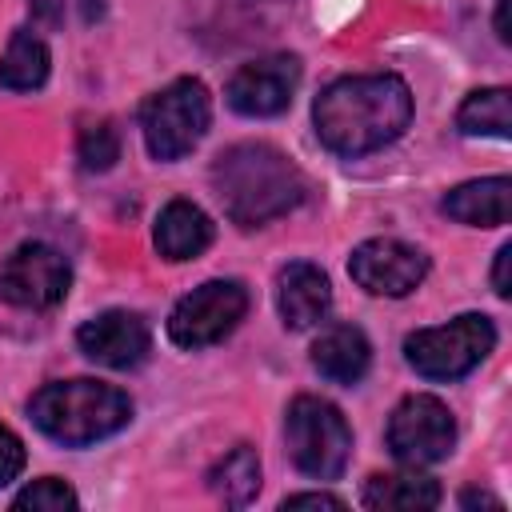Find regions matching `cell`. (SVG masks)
<instances>
[{"label":"cell","mask_w":512,"mask_h":512,"mask_svg":"<svg viewBox=\"0 0 512 512\" xmlns=\"http://www.w3.org/2000/svg\"><path fill=\"white\" fill-rule=\"evenodd\" d=\"M80 504V496L60 480V476H40V480H32L24 492H16V500H12V508L16 512H64V508H76Z\"/></svg>","instance_id":"22"},{"label":"cell","mask_w":512,"mask_h":512,"mask_svg":"<svg viewBox=\"0 0 512 512\" xmlns=\"http://www.w3.org/2000/svg\"><path fill=\"white\" fill-rule=\"evenodd\" d=\"M296 88H300V60L288 52H276L236 68L224 88V100L232 112L248 120H264V116H280L292 104Z\"/></svg>","instance_id":"11"},{"label":"cell","mask_w":512,"mask_h":512,"mask_svg":"<svg viewBox=\"0 0 512 512\" xmlns=\"http://www.w3.org/2000/svg\"><path fill=\"white\" fill-rule=\"evenodd\" d=\"M460 504H464V508H472V504H492V508H500V500H492V496H484V492H464Z\"/></svg>","instance_id":"27"},{"label":"cell","mask_w":512,"mask_h":512,"mask_svg":"<svg viewBox=\"0 0 512 512\" xmlns=\"http://www.w3.org/2000/svg\"><path fill=\"white\" fill-rule=\"evenodd\" d=\"M52 72V56H48V44L40 36H32L28 28H16L4 56H0V88L8 92H36L44 88Z\"/></svg>","instance_id":"18"},{"label":"cell","mask_w":512,"mask_h":512,"mask_svg":"<svg viewBox=\"0 0 512 512\" xmlns=\"http://www.w3.org/2000/svg\"><path fill=\"white\" fill-rule=\"evenodd\" d=\"M208 488L228 508H244L260 492V456L248 444H236L228 456H220L208 472Z\"/></svg>","instance_id":"19"},{"label":"cell","mask_w":512,"mask_h":512,"mask_svg":"<svg viewBox=\"0 0 512 512\" xmlns=\"http://www.w3.org/2000/svg\"><path fill=\"white\" fill-rule=\"evenodd\" d=\"M284 508H344V500L332 492H296L284 496Z\"/></svg>","instance_id":"24"},{"label":"cell","mask_w":512,"mask_h":512,"mask_svg":"<svg viewBox=\"0 0 512 512\" xmlns=\"http://www.w3.org/2000/svg\"><path fill=\"white\" fill-rule=\"evenodd\" d=\"M372 364V344L352 324H332L312 340V368L332 384H356L364 380Z\"/></svg>","instance_id":"16"},{"label":"cell","mask_w":512,"mask_h":512,"mask_svg":"<svg viewBox=\"0 0 512 512\" xmlns=\"http://www.w3.org/2000/svg\"><path fill=\"white\" fill-rule=\"evenodd\" d=\"M208 120H212V100L196 76H180V80L164 84L140 108V132H144L152 160L188 156L200 144V136L208 132Z\"/></svg>","instance_id":"5"},{"label":"cell","mask_w":512,"mask_h":512,"mask_svg":"<svg viewBox=\"0 0 512 512\" xmlns=\"http://www.w3.org/2000/svg\"><path fill=\"white\" fill-rule=\"evenodd\" d=\"M384 440H388V452L404 468H424V464H436L452 452L456 420H452L444 400H436L428 392H416V396H404L392 408Z\"/></svg>","instance_id":"8"},{"label":"cell","mask_w":512,"mask_h":512,"mask_svg":"<svg viewBox=\"0 0 512 512\" xmlns=\"http://www.w3.org/2000/svg\"><path fill=\"white\" fill-rule=\"evenodd\" d=\"M28 416L48 440L64 448H84L116 436L132 420V400L112 384L76 376V380L44 384L28 400Z\"/></svg>","instance_id":"3"},{"label":"cell","mask_w":512,"mask_h":512,"mask_svg":"<svg viewBox=\"0 0 512 512\" xmlns=\"http://www.w3.org/2000/svg\"><path fill=\"white\" fill-rule=\"evenodd\" d=\"M72 288V268L68 260L44 244V240H28L20 248H12L0 264V300L16 304V308H56Z\"/></svg>","instance_id":"9"},{"label":"cell","mask_w":512,"mask_h":512,"mask_svg":"<svg viewBox=\"0 0 512 512\" xmlns=\"http://www.w3.org/2000/svg\"><path fill=\"white\" fill-rule=\"evenodd\" d=\"M456 128L464 136H496L508 140L512 136V104H508V88H476L464 96L460 112H456Z\"/></svg>","instance_id":"20"},{"label":"cell","mask_w":512,"mask_h":512,"mask_svg":"<svg viewBox=\"0 0 512 512\" xmlns=\"http://www.w3.org/2000/svg\"><path fill=\"white\" fill-rule=\"evenodd\" d=\"M508 264H512V244H504V248L496 252V264H492V288H496V296H508V292H512Z\"/></svg>","instance_id":"25"},{"label":"cell","mask_w":512,"mask_h":512,"mask_svg":"<svg viewBox=\"0 0 512 512\" xmlns=\"http://www.w3.org/2000/svg\"><path fill=\"white\" fill-rule=\"evenodd\" d=\"M440 212L472 228H500L508 224V212H512V180L508 176L464 180L440 200Z\"/></svg>","instance_id":"14"},{"label":"cell","mask_w":512,"mask_h":512,"mask_svg":"<svg viewBox=\"0 0 512 512\" xmlns=\"http://www.w3.org/2000/svg\"><path fill=\"white\" fill-rule=\"evenodd\" d=\"M244 312H248V288L240 280H204L200 288L176 300L168 316V340L188 352L220 344L228 332H236Z\"/></svg>","instance_id":"7"},{"label":"cell","mask_w":512,"mask_h":512,"mask_svg":"<svg viewBox=\"0 0 512 512\" xmlns=\"http://www.w3.org/2000/svg\"><path fill=\"white\" fill-rule=\"evenodd\" d=\"M212 188L224 216L240 228H264L304 204L308 180L280 148L264 140L232 144L212 164Z\"/></svg>","instance_id":"2"},{"label":"cell","mask_w":512,"mask_h":512,"mask_svg":"<svg viewBox=\"0 0 512 512\" xmlns=\"http://www.w3.org/2000/svg\"><path fill=\"white\" fill-rule=\"evenodd\" d=\"M496 348V324L484 312H464L436 328L404 336V360L424 380H460Z\"/></svg>","instance_id":"6"},{"label":"cell","mask_w":512,"mask_h":512,"mask_svg":"<svg viewBox=\"0 0 512 512\" xmlns=\"http://www.w3.org/2000/svg\"><path fill=\"white\" fill-rule=\"evenodd\" d=\"M440 484L424 472H388V476H368L364 480V508L376 512H420V508H436L440 504Z\"/></svg>","instance_id":"17"},{"label":"cell","mask_w":512,"mask_h":512,"mask_svg":"<svg viewBox=\"0 0 512 512\" xmlns=\"http://www.w3.org/2000/svg\"><path fill=\"white\" fill-rule=\"evenodd\" d=\"M288 456L312 480H336L352 460V428L332 400L296 396L284 416Z\"/></svg>","instance_id":"4"},{"label":"cell","mask_w":512,"mask_h":512,"mask_svg":"<svg viewBox=\"0 0 512 512\" xmlns=\"http://www.w3.org/2000/svg\"><path fill=\"white\" fill-rule=\"evenodd\" d=\"M24 460H28L24 440H20L12 428H4V424H0V488H4V484H12V480L24 472Z\"/></svg>","instance_id":"23"},{"label":"cell","mask_w":512,"mask_h":512,"mask_svg":"<svg viewBox=\"0 0 512 512\" xmlns=\"http://www.w3.org/2000/svg\"><path fill=\"white\" fill-rule=\"evenodd\" d=\"M76 156H80V168L84 172H108L116 160H120V136L108 120L100 124H88L80 132V144H76Z\"/></svg>","instance_id":"21"},{"label":"cell","mask_w":512,"mask_h":512,"mask_svg":"<svg viewBox=\"0 0 512 512\" xmlns=\"http://www.w3.org/2000/svg\"><path fill=\"white\" fill-rule=\"evenodd\" d=\"M276 308H280L284 328H296V332L300 328H312L332 308V284H328V276L316 264H308V260L284 264L280 276H276Z\"/></svg>","instance_id":"13"},{"label":"cell","mask_w":512,"mask_h":512,"mask_svg":"<svg viewBox=\"0 0 512 512\" xmlns=\"http://www.w3.org/2000/svg\"><path fill=\"white\" fill-rule=\"evenodd\" d=\"M212 236H216V228H212L208 212L200 204H192V200H168L160 208L156 232H152L160 256L164 260H176V264L180 260H196L212 244Z\"/></svg>","instance_id":"15"},{"label":"cell","mask_w":512,"mask_h":512,"mask_svg":"<svg viewBox=\"0 0 512 512\" xmlns=\"http://www.w3.org/2000/svg\"><path fill=\"white\" fill-rule=\"evenodd\" d=\"M348 276L372 296H408L428 276V256L396 236H372L352 248Z\"/></svg>","instance_id":"10"},{"label":"cell","mask_w":512,"mask_h":512,"mask_svg":"<svg viewBox=\"0 0 512 512\" xmlns=\"http://www.w3.org/2000/svg\"><path fill=\"white\" fill-rule=\"evenodd\" d=\"M76 344L88 360H96L104 368H116V372H128V368L148 360L152 332L136 312L108 308V312H100V316H92L76 328Z\"/></svg>","instance_id":"12"},{"label":"cell","mask_w":512,"mask_h":512,"mask_svg":"<svg viewBox=\"0 0 512 512\" xmlns=\"http://www.w3.org/2000/svg\"><path fill=\"white\" fill-rule=\"evenodd\" d=\"M508 4L512 0H496V36L508 44Z\"/></svg>","instance_id":"26"},{"label":"cell","mask_w":512,"mask_h":512,"mask_svg":"<svg viewBox=\"0 0 512 512\" xmlns=\"http://www.w3.org/2000/svg\"><path fill=\"white\" fill-rule=\"evenodd\" d=\"M316 136L336 156H368L404 136L412 124V92L392 72L332 80L312 104Z\"/></svg>","instance_id":"1"}]
</instances>
